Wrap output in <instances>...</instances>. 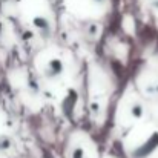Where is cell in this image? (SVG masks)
I'll return each mask as SVG.
<instances>
[{
    "mask_svg": "<svg viewBox=\"0 0 158 158\" xmlns=\"http://www.w3.org/2000/svg\"><path fill=\"white\" fill-rule=\"evenodd\" d=\"M72 158H85V152H83V149L77 148V149L74 151V154H72Z\"/></svg>",
    "mask_w": 158,
    "mask_h": 158,
    "instance_id": "cell-6",
    "label": "cell"
},
{
    "mask_svg": "<svg viewBox=\"0 0 158 158\" xmlns=\"http://www.w3.org/2000/svg\"><path fill=\"white\" fill-rule=\"evenodd\" d=\"M95 2H103V0H95Z\"/></svg>",
    "mask_w": 158,
    "mask_h": 158,
    "instance_id": "cell-7",
    "label": "cell"
},
{
    "mask_svg": "<svg viewBox=\"0 0 158 158\" xmlns=\"http://www.w3.org/2000/svg\"><path fill=\"white\" fill-rule=\"evenodd\" d=\"M63 69H64L63 61H61L60 58H52V60L48 63V68H46L45 74H46V77H49V78H57V77L63 72Z\"/></svg>",
    "mask_w": 158,
    "mask_h": 158,
    "instance_id": "cell-2",
    "label": "cell"
},
{
    "mask_svg": "<svg viewBox=\"0 0 158 158\" xmlns=\"http://www.w3.org/2000/svg\"><path fill=\"white\" fill-rule=\"evenodd\" d=\"M157 148H158V134H154L152 137H149V138L134 152V157L135 158H144V157H148L149 154H152Z\"/></svg>",
    "mask_w": 158,
    "mask_h": 158,
    "instance_id": "cell-1",
    "label": "cell"
},
{
    "mask_svg": "<svg viewBox=\"0 0 158 158\" xmlns=\"http://www.w3.org/2000/svg\"><path fill=\"white\" fill-rule=\"evenodd\" d=\"M131 112H132V115H134L135 118H140V117L143 115V106L141 105H134Z\"/></svg>",
    "mask_w": 158,
    "mask_h": 158,
    "instance_id": "cell-4",
    "label": "cell"
},
{
    "mask_svg": "<svg viewBox=\"0 0 158 158\" xmlns=\"http://www.w3.org/2000/svg\"><path fill=\"white\" fill-rule=\"evenodd\" d=\"M11 146V140L8 137H0V151H6Z\"/></svg>",
    "mask_w": 158,
    "mask_h": 158,
    "instance_id": "cell-5",
    "label": "cell"
},
{
    "mask_svg": "<svg viewBox=\"0 0 158 158\" xmlns=\"http://www.w3.org/2000/svg\"><path fill=\"white\" fill-rule=\"evenodd\" d=\"M34 25H35V28H39L45 35L49 32V22H48L45 17H35V19H34Z\"/></svg>",
    "mask_w": 158,
    "mask_h": 158,
    "instance_id": "cell-3",
    "label": "cell"
}]
</instances>
